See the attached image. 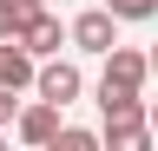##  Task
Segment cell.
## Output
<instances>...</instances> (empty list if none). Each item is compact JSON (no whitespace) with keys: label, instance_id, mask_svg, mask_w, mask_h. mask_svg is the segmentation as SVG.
<instances>
[{"label":"cell","instance_id":"6da1fadb","mask_svg":"<svg viewBox=\"0 0 158 151\" xmlns=\"http://www.w3.org/2000/svg\"><path fill=\"white\" fill-rule=\"evenodd\" d=\"M59 112L66 105H53V99H33V105H20V118H13V131H20V145H59Z\"/></svg>","mask_w":158,"mask_h":151},{"label":"cell","instance_id":"7a4b0ae2","mask_svg":"<svg viewBox=\"0 0 158 151\" xmlns=\"http://www.w3.org/2000/svg\"><path fill=\"white\" fill-rule=\"evenodd\" d=\"M73 46H79V53H112V46H118V13H112V7H86V13L73 20Z\"/></svg>","mask_w":158,"mask_h":151},{"label":"cell","instance_id":"3957f363","mask_svg":"<svg viewBox=\"0 0 158 151\" xmlns=\"http://www.w3.org/2000/svg\"><path fill=\"white\" fill-rule=\"evenodd\" d=\"M152 112V99H138V85H125V79H99V118H145Z\"/></svg>","mask_w":158,"mask_h":151},{"label":"cell","instance_id":"277c9868","mask_svg":"<svg viewBox=\"0 0 158 151\" xmlns=\"http://www.w3.org/2000/svg\"><path fill=\"white\" fill-rule=\"evenodd\" d=\"M20 40H27V53H33V59H53V53L73 40V26H59V13H46V7H40L33 20H27V33H20Z\"/></svg>","mask_w":158,"mask_h":151},{"label":"cell","instance_id":"5b68a950","mask_svg":"<svg viewBox=\"0 0 158 151\" xmlns=\"http://www.w3.org/2000/svg\"><path fill=\"white\" fill-rule=\"evenodd\" d=\"M79 92H86V79H79V66H73V59H46V66H40V99L73 105Z\"/></svg>","mask_w":158,"mask_h":151},{"label":"cell","instance_id":"8992f818","mask_svg":"<svg viewBox=\"0 0 158 151\" xmlns=\"http://www.w3.org/2000/svg\"><path fill=\"white\" fill-rule=\"evenodd\" d=\"M0 85H40V66H33V53H27V40H0Z\"/></svg>","mask_w":158,"mask_h":151},{"label":"cell","instance_id":"52a82bcc","mask_svg":"<svg viewBox=\"0 0 158 151\" xmlns=\"http://www.w3.org/2000/svg\"><path fill=\"white\" fill-rule=\"evenodd\" d=\"M106 79H125V85L145 92V79H152V53H138V46H112V53H106Z\"/></svg>","mask_w":158,"mask_h":151},{"label":"cell","instance_id":"ba28073f","mask_svg":"<svg viewBox=\"0 0 158 151\" xmlns=\"http://www.w3.org/2000/svg\"><path fill=\"white\" fill-rule=\"evenodd\" d=\"M152 138H158L152 112H145V118H112V125H106V145H112V151H145Z\"/></svg>","mask_w":158,"mask_h":151},{"label":"cell","instance_id":"9c48e42d","mask_svg":"<svg viewBox=\"0 0 158 151\" xmlns=\"http://www.w3.org/2000/svg\"><path fill=\"white\" fill-rule=\"evenodd\" d=\"M33 13H40V0H0V40H20Z\"/></svg>","mask_w":158,"mask_h":151},{"label":"cell","instance_id":"30bf717a","mask_svg":"<svg viewBox=\"0 0 158 151\" xmlns=\"http://www.w3.org/2000/svg\"><path fill=\"white\" fill-rule=\"evenodd\" d=\"M106 145V131H86V125H66L59 131V151H99Z\"/></svg>","mask_w":158,"mask_h":151},{"label":"cell","instance_id":"8fae6325","mask_svg":"<svg viewBox=\"0 0 158 151\" xmlns=\"http://www.w3.org/2000/svg\"><path fill=\"white\" fill-rule=\"evenodd\" d=\"M106 7L118 13V20H152V13H158V0H106Z\"/></svg>","mask_w":158,"mask_h":151},{"label":"cell","instance_id":"7c38bea8","mask_svg":"<svg viewBox=\"0 0 158 151\" xmlns=\"http://www.w3.org/2000/svg\"><path fill=\"white\" fill-rule=\"evenodd\" d=\"M152 79H158V46H152Z\"/></svg>","mask_w":158,"mask_h":151},{"label":"cell","instance_id":"4fadbf2b","mask_svg":"<svg viewBox=\"0 0 158 151\" xmlns=\"http://www.w3.org/2000/svg\"><path fill=\"white\" fill-rule=\"evenodd\" d=\"M152 125H158V99H152Z\"/></svg>","mask_w":158,"mask_h":151}]
</instances>
